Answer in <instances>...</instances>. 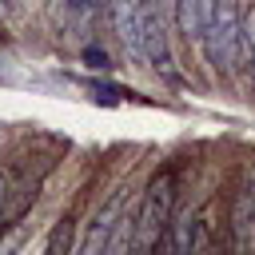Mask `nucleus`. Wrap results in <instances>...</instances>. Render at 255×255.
<instances>
[{
	"label": "nucleus",
	"mask_w": 255,
	"mask_h": 255,
	"mask_svg": "<svg viewBox=\"0 0 255 255\" xmlns=\"http://www.w3.org/2000/svg\"><path fill=\"white\" fill-rule=\"evenodd\" d=\"M171 207H175V175L159 171L135 203V239H131L135 251H151L163 243V231L171 227Z\"/></svg>",
	"instance_id": "1"
},
{
	"label": "nucleus",
	"mask_w": 255,
	"mask_h": 255,
	"mask_svg": "<svg viewBox=\"0 0 255 255\" xmlns=\"http://www.w3.org/2000/svg\"><path fill=\"white\" fill-rule=\"evenodd\" d=\"M108 20H112L124 52L135 64H147L143 60V0H108Z\"/></svg>",
	"instance_id": "2"
},
{
	"label": "nucleus",
	"mask_w": 255,
	"mask_h": 255,
	"mask_svg": "<svg viewBox=\"0 0 255 255\" xmlns=\"http://www.w3.org/2000/svg\"><path fill=\"white\" fill-rule=\"evenodd\" d=\"M131 199H128V187H116V195L92 215V223H88V235L80 239V251L84 255H100V251H108L112 247V235H116V223H120V215H124V207H128Z\"/></svg>",
	"instance_id": "3"
},
{
	"label": "nucleus",
	"mask_w": 255,
	"mask_h": 255,
	"mask_svg": "<svg viewBox=\"0 0 255 255\" xmlns=\"http://www.w3.org/2000/svg\"><path fill=\"white\" fill-rule=\"evenodd\" d=\"M52 24L60 28V36H76L84 40L92 32V16H96V0H48Z\"/></svg>",
	"instance_id": "4"
},
{
	"label": "nucleus",
	"mask_w": 255,
	"mask_h": 255,
	"mask_svg": "<svg viewBox=\"0 0 255 255\" xmlns=\"http://www.w3.org/2000/svg\"><path fill=\"white\" fill-rule=\"evenodd\" d=\"M231 243L239 251L255 247V179H247L231 203Z\"/></svg>",
	"instance_id": "5"
},
{
	"label": "nucleus",
	"mask_w": 255,
	"mask_h": 255,
	"mask_svg": "<svg viewBox=\"0 0 255 255\" xmlns=\"http://www.w3.org/2000/svg\"><path fill=\"white\" fill-rule=\"evenodd\" d=\"M243 64H247V72L255 80V8L243 16Z\"/></svg>",
	"instance_id": "6"
},
{
	"label": "nucleus",
	"mask_w": 255,
	"mask_h": 255,
	"mask_svg": "<svg viewBox=\"0 0 255 255\" xmlns=\"http://www.w3.org/2000/svg\"><path fill=\"white\" fill-rule=\"evenodd\" d=\"M84 60H88L92 68H108V56H104L100 48H84Z\"/></svg>",
	"instance_id": "7"
},
{
	"label": "nucleus",
	"mask_w": 255,
	"mask_h": 255,
	"mask_svg": "<svg viewBox=\"0 0 255 255\" xmlns=\"http://www.w3.org/2000/svg\"><path fill=\"white\" fill-rule=\"evenodd\" d=\"M8 191H12V175L0 171V215H4V203H8Z\"/></svg>",
	"instance_id": "8"
},
{
	"label": "nucleus",
	"mask_w": 255,
	"mask_h": 255,
	"mask_svg": "<svg viewBox=\"0 0 255 255\" xmlns=\"http://www.w3.org/2000/svg\"><path fill=\"white\" fill-rule=\"evenodd\" d=\"M16 4H20V0H0V16H8V12L16 8Z\"/></svg>",
	"instance_id": "9"
}]
</instances>
